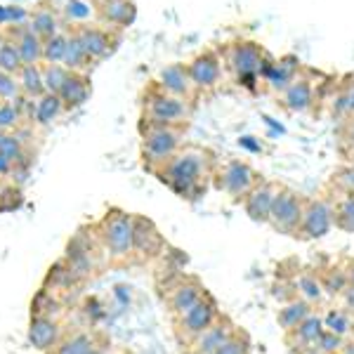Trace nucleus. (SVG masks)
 Segmentation results:
<instances>
[{
  "instance_id": "nucleus-1",
  "label": "nucleus",
  "mask_w": 354,
  "mask_h": 354,
  "mask_svg": "<svg viewBox=\"0 0 354 354\" xmlns=\"http://www.w3.org/2000/svg\"><path fill=\"white\" fill-rule=\"evenodd\" d=\"M158 175L182 198H196V194L201 192V180L205 175V158L196 151L177 153V156H173L165 163L163 173Z\"/></svg>"
},
{
  "instance_id": "nucleus-2",
  "label": "nucleus",
  "mask_w": 354,
  "mask_h": 354,
  "mask_svg": "<svg viewBox=\"0 0 354 354\" xmlns=\"http://www.w3.org/2000/svg\"><path fill=\"white\" fill-rule=\"evenodd\" d=\"M97 236H100L104 250L113 260H125L135 253V215L125 210L111 208L97 225Z\"/></svg>"
},
{
  "instance_id": "nucleus-3",
  "label": "nucleus",
  "mask_w": 354,
  "mask_h": 354,
  "mask_svg": "<svg viewBox=\"0 0 354 354\" xmlns=\"http://www.w3.org/2000/svg\"><path fill=\"white\" fill-rule=\"evenodd\" d=\"M302 215H305V201L300 198V194L286 189V187L277 189L270 210V220H267L274 230L281 234H290V236H298Z\"/></svg>"
},
{
  "instance_id": "nucleus-4",
  "label": "nucleus",
  "mask_w": 354,
  "mask_h": 354,
  "mask_svg": "<svg viewBox=\"0 0 354 354\" xmlns=\"http://www.w3.org/2000/svg\"><path fill=\"white\" fill-rule=\"evenodd\" d=\"M175 319H177L175 322L177 335L185 338L187 342H194L215 319H218V305H215V300L210 298V295H205V298L198 300L192 310H187L185 314H180V317H175Z\"/></svg>"
},
{
  "instance_id": "nucleus-5",
  "label": "nucleus",
  "mask_w": 354,
  "mask_h": 354,
  "mask_svg": "<svg viewBox=\"0 0 354 354\" xmlns=\"http://www.w3.org/2000/svg\"><path fill=\"white\" fill-rule=\"evenodd\" d=\"M28 345L38 352H50L53 347L64 338L62 333V324L57 317H48V314H33L31 324H28Z\"/></svg>"
},
{
  "instance_id": "nucleus-6",
  "label": "nucleus",
  "mask_w": 354,
  "mask_h": 354,
  "mask_svg": "<svg viewBox=\"0 0 354 354\" xmlns=\"http://www.w3.org/2000/svg\"><path fill=\"white\" fill-rule=\"evenodd\" d=\"M333 227V208L324 201L305 203V215L300 222V236L305 239H322Z\"/></svg>"
},
{
  "instance_id": "nucleus-7",
  "label": "nucleus",
  "mask_w": 354,
  "mask_h": 354,
  "mask_svg": "<svg viewBox=\"0 0 354 354\" xmlns=\"http://www.w3.org/2000/svg\"><path fill=\"white\" fill-rule=\"evenodd\" d=\"M177 133L165 125L153 128L145 140V158L149 163H168L177 149Z\"/></svg>"
},
{
  "instance_id": "nucleus-8",
  "label": "nucleus",
  "mask_w": 354,
  "mask_h": 354,
  "mask_svg": "<svg viewBox=\"0 0 354 354\" xmlns=\"http://www.w3.org/2000/svg\"><path fill=\"white\" fill-rule=\"evenodd\" d=\"M205 288L201 286V281L198 279H180V281L175 283L173 288H170L168 293V307L170 312L175 314V317H180V314H185L187 310H192L194 305H196L198 300L205 298Z\"/></svg>"
},
{
  "instance_id": "nucleus-9",
  "label": "nucleus",
  "mask_w": 354,
  "mask_h": 354,
  "mask_svg": "<svg viewBox=\"0 0 354 354\" xmlns=\"http://www.w3.org/2000/svg\"><path fill=\"white\" fill-rule=\"evenodd\" d=\"M234 333H236V328H234V324L230 322V319L218 317L208 328L203 330L201 335H198L196 340L192 342L194 354H213V352H218Z\"/></svg>"
},
{
  "instance_id": "nucleus-10",
  "label": "nucleus",
  "mask_w": 354,
  "mask_h": 354,
  "mask_svg": "<svg viewBox=\"0 0 354 354\" xmlns=\"http://www.w3.org/2000/svg\"><path fill=\"white\" fill-rule=\"evenodd\" d=\"M163 245L165 241L156 225L142 215H135V253L140 258H156V255H161Z\"/></svg>"
},
{
  "instance_id": "nucleus-11",
  "label": "nucleus",
  "mask_w": 354,
  "mask_h": 354,
  "mask_svg": "<svg viewBox=\"0 0 354 354\" xmlns=\"http://www.w3.org/2000/svg\"><path fill=\"white\" fill-rule=\"evenodd\" d=\"M255 173L248 168L245 163L241 161H232L230 165H227L225 170H222V189H225L227 194H232L234 198H239V196H248L250 189L255 187Z\"/></svg>"
},
{
  "instance_id": "nucleus-12",
  "label": "nucleus",
  "mask_w": 354,
  "mask_h": 354,
  "mask_svg": "<svg viewBox=\"0 0 354 354\" xmlns=\"http://www.w3.org/2000/svg\"><path fill=\"white\" fill-rule=\"evenodd\" d=\"M274 194H277V187L270 185V182H262V185H255L250 189L248 196L243 198L245 205V215H248L253 222H267L270 220V210L274 203Z\"/></svg>"
},
{
  "instance_id": "nucleus-13",
  "label": "nucleus",
  "mask_w": 354,
  "mask_h": 354,
  "mask_svg": "<svg viewBox=\"0 0 354 354\" xmlns=\"http://www.w3.org/2000/svg\"><path fill=\"white\" fill-rule=\"evenodd\" d=\"M230 62L239 76H255L262 68V50L255 43H241L232 50Z\"/></svg>"
},
{
  "instance_id": "nucleus-14",
  "label": "nucleus",
  "mask_w": 354,
  "mask_h": 354,
  "mask_svg": "<svg viewBox=\"0 0 354 354\" xmlns=\"http://www.w3.org/2000/svg\"><path fill=\"white\" fill-rule=\"evenodd\" d=\"M104 338L95 333V330H76L71 335H64L50 352L45 354H90Z\"/></svg>"
},
{
  "instance_id": "nucleus-15",
  "label": "nucleus",
  "mask_w": 354,
  "mask_h": 354,
  "mask_svg": "<svg viewBox=\"0 0 354 354\" xmlns=\"http://www.w3.org/2000/svg\"><path fill=\"white\" fill-rule=\"evenodd\" d=\"M324 319L322 317H310L305 319L302 324H298V328H293L290 333H286V342L293 350H302V347H310V345H317L319 335L324 333Z\"/></svg>"
},
{
  "instance_id": "nucleus-16",
  "label": "nucleus",
  "mask_w": 354,
  "mask_h": 354,
  "mask_svg": "<svg viewBox=\"0 0 354 354\" xmlns=\"http://www.w3.org/2000/svg\"><path fill=\"white\" fill-rule=\"evenodd\" d=\"M189 78L198 88H213L220 78V62L213 55H201L192 62L189 66Z\"/></svg>"
},
{
  "instance_id": "nucleus-17",
  "label": "nucleus",
  "mask_w": 354,
  "mask_h": 354,
  "mask_svg": "<svg viewBox=\"0 0 354 354\" xmlns=\"http://www.w3.org/2000/svg\"><path fill=\"white\" fill-rule=\"evenodd\" d=\"M161 85L168 90L173 97H180V95H187L189 93V85H192V78H189V68H185L182 64H170L165 66L161 71Z\"/></svg>"
},
{
  "instance_id": "nucleus-18",
  "label": "nucleus",
  "mask_w": 354,
  "mask_h": 354,
  "mask_svg": "<svg viewBox=\"0 0 354 354\" xmlns=\"http://www.w3.org/2000/svg\"><path fill=\"white\" fill-rule=\"evenodd\" d=\"M151 116H153V121L161 125L175 123L177 118L185 116V104H182V100H177V97H156V100L151 102Z\"/></svg>"
},
{
  "instance_id": "nucleus-19",
  "label": "nucleus",
  "mask_w": 354,
  "mask_h": 354,
  "mask_svg": "<svg viewBox=\"0 0 354 354\" xmlns=\"http://www.w3.org/2000/svg\"><path fill=\"white\" fill-rule=\"evenodd\" d=\"M310 302L307 300H290L283 305V310H279V326L286 333H290L293 328H298V324L305 322L310 317Z\"/></svg>"
},
{
  "instance_id": "nucleus-20",
  "label": "nucleus",
  "mask_w": 354,
  "mask_h": 354,
  "mask_svg": "<svg viewBox=\"0 0 354 354\" xmlns=\"http://www.w3.org/2000/svg\"><path fill=\"white\" fill-rule=\"evenodd\" d=\"M78 38H81L85 53L90 55V59H100V57H106L111 53L109 48V36H106L104 31H97V28H83L81 33H78Z\"/></svg>"
},
{
  "instance_id": "nucleus-21",
  "label": "nucleus",
  "mask_w": 354,
  "mask_h": 354,
  "mask_svg": "<svg viewBox=\"0 0 354 354\" xmlns=\"http://www.w3.org/2000/svg\"><path fill=\"white\" fill-rule=\"evenodd\" d=\"M104 19H109L111 24L130 26L135 21V5L130 0H109L104 5Z\"/></svg>"
},
{
  "instance_id": "nucleus-22",
  "label": "nucleus",
  "mask_w": 354,
  "mask_h": 354,
  "mask_svg": "<svg viewBox=\"0 0 354 354\" xmlns=\"http://www.w3.org/2000/svg\"><path fill=\"white\" fill-rule=\"evenodd\" d=\"M19 53H21V59H24V64H36L38 59L43 57V45H41V38H38V33L33 31L31 26L24 28V33H21V41H19Z\"/></svg>"
},
{
  "instance_id": "nucleus-23",
  "label": "nucleus",
  "mask_w": 354,
  "mask_h": 354,
  "mask_svg": "<svg viewBox=\"0 0 354 354\" xmlns=\"http://www.w3.org/2000/svg\"><path fill=\"white\" fill-rule=\"evenodd\" d=\"M312 104V88L305 81L288 85L286 90V106L290 111H305Z\"/></svg>"
},
{
  "instance_id": "nucleus-24",
  "label": "nucleus",
  "mask_w": 354,
  "mask_h": 354,
  "mask_svg": "<svg viewBox=\"0 0 354 354\" xmlns=\"http://www.w3.org/2000/svg\"><path fill=\"white\" fill-rule=\"evenodd\" d=\"M88 83L83 81V78H78V76H68L66 78V83H64V88H62V102H66V104H71V106H78V104H83L85 100H88Z\"/></svg>"
},
{
  "instance_id": "nucleus-25",
  "label": "nucleus",
  "mask_w": 354,
  "mask_h": 354,
  "mask_svg": "<svg viewBox=\"0 0 354 354\" xmlns=\"http://www.w3.org/2000/svg\"><path fill=\"white\" fill-rule=\"evenodd\" d=\"M333 225L342 232H354V194H347L333 210Z\"/></svg>"
},
{
  "instance_id": "nucleus-26",
  "label": "nucleus",
  "mask_w": 354,
  "mask_h": 354,
  "mask_svg": "<svg viewBox=\"0 0 354 354\" xmlns=\"http://www.w3.org/2000/svg\"><path fill=\"white\" fill-rule=\"evenodd\" d=\"M295 288L300 290L302 300H307V302H319V300H322V295H324L322 281H319V279L314 277V274H310V272L300 274L298 281H295Z\"/></svg>"
},
{
  "instance_id": "nucleus-27",
  "label": "nucleus",
  "mask_w": 354,
  "mask_h": 354,
  "mask_svg": "<svg viewBox=\"0 0 354 354\" xmlns=\"http://www.w3.org/2000/svg\"><path fill=\"white\" fill-rule=\"evenodd\" d=\"M324 328L330 330V333L342 335V338H345V335L352 330V319H350V314L342 312V310H330V312L326 314V317H324Z\"/></svg>"
},
{
  "instance_id": "nucleus-28",
  "label": "nucleus",
  "mask_w": 354,
  "mask_h": 354,
  "mask_svg": "<svg viewBox=\"0 0 354 354\" xmlns=\"http://www.w3.org/2000/svg\"><path fill=\"white\" fill-rule=\"evenodd\" d=\"M88 59H90V55L85 53L81 38H78V36L66 38V53H64V64H66V68H78V66H83Z\"/></svg>"
},
{
  "instance_id": "nucleus-29",
  "label": "nucleus",
  "mask_w": 354,
  "mask_h": 354,
  "mask_svg": "<svg viewBox=\"0 0 354 354\" xmlns=\"http://www.w3.org/2000/svg\"><path fill=\"white\" fill-rule=\"evenodd\" d=\"M21 88H24L28 95H41L45 90L43 71L36 64H24V68H21Z\"/></svg>"
},
{
  "instance_id": "nucleus-30",
  "label": "nucleus",
  "mask_w": 354,
  "mask_h": 354,
  "mask_svg": "<svg viewBox=\"0 0 354 354\" xmlns=\"http://www.w3.org/2000/svg\"><path fill=\"white\" fill-rule=\"evenodd\" d=\"M0 68H3L5 73H12V71L24 68V59H21V53L17 45H12V43L0 45Z\"/></svg>"
},
{
  "instance_id": "nucleus-31",
  "label": "nucleus",
  "mask_w": 354,
  "mask_h": 354,
  "mask_svg": "<svg viewBox=\"0 0 354 354\" xmlns=\"http://www.w3.org/2000/svg\"><path fill=\"white\" fill-rule=\"evenodd\" d=\"M59 111H62V97L48 93L41 102H38L36 118H38V123H50Z\"/></svg>"
},
{
  "instance_id": "nucleus-32",
  "label": "nucleus",
  "mask_w": 354,
  "mask_h": 354,
  "mask_svg": "<svg viewBox=\"0 0 354 354\" xmlns=\"http://www.w3.org/2000/svg\"><path fill=\"white\" fill-rule=\"evenodd\" d=\"M66 78H68V71H66V68H62V66H57V64H50L43 71L45 90H48V93H53V95H59L62 93V88H64Z\"/></svg>"
},
{
  "instance_id": "nucleus-33",
  "label": "nucleus",
  "mask_w": 354,
  "mask_h": 354,
  "mask_svg": "<svg viewBox=\"0 0 354 354\" xmlns=\"http://www.w3.org/2000/svg\"><path fill=\"white\" fill-rule=\"evenodd\" d=\"M293 68H295L293 57L283 59L281 64H277L274 68H267V73H270V83L274 85V88H286V85L290 83V76H293Z\"/></svg>"
},
{
  "instance_id": "nucleus-34",
  "label": "nucleus",
  "mask_w": 354,
  "mask_h": 354,
  "mask_svg": "<svg viewBox=\"0 0 354 354\" xmlns=\"http://www.w3.org/2000/svg\"><path fill=\"white\" fill-rule=\"evenodd\" d=\"M324 290H328L330 295H342V290L350 286V279H347V272L342 270H330L326 272V277L322 279Z\"/></svg>"
},
{
  "instance_id": "nucleus-35",
  "label": "nucleus",
  "mask_w": 354,
  "mask_h": 354,
  "mask_svg": "<svg viewBox=\"0 0 354 354\" xmlns=\"http://www.w3.org/2000/svg\"><path fill=\"white\" fill-rule=\"evenodd\" d=\"M64 53H66V38L55 36L48 38L43 45V57L50 62V64H57V62H64Z\"/></svg>"
},
{
  "instance_id": "nucleus-36",
  "label": "nucleus",
  "mask_w": 354,
  "mask_h": 354,
  "mask_svg": "<svg viewBox=\"0 0 354 354\" xmlns=\"http://www.w3.org/2000/svg\"><path fill=\"white\" fill-rule=\"evenodd\" d=\"M31 28L38 33V36L53 38L55 36V28H57V21H55L53 12H48V10H41V12H36V15H33Z\"/></svg>"
},
{
  "instance_id": "nucleus-37",
  "label": "nucleus",
  "mask_w": 354,
  "mask_h": 354,
  "mask_svg": "<svg viewBox=\"0 0 354 354\" xmlns=\"http://www.w3.org/2000/svg\"><path fill=\"white\" fill-rule=\"evenodd\" d=\"M317 347L322 350V354H342V347H345V338L342 335H335L330 330H324L317 340Z\"/></svg>"
},
{
  "instance_id": "nucleus-38",
  "label": "nucleus",
  "mask_w": 354,
  "mask_h": 354,
  "mask_svg": "<svg viewBox=\"0 0 354 354\" xmlns=\"http://www.w3.org/2000/svg\"><path fill=\"white\" fill-rule=\"evenodd\" d=\"M21 192L15 189V187H5L3 192H0V213H12L21 205Z\"/></svg>"
},
{
  "instance_id": "nucleus-39",
  "label": "nucleus",
  "mask_w": 354,
  "mask_h": 354,
  "mask_svg": "<svg viewBox=\"0 0 354 354\" xmlns=\"http://www.w3.org/2000/svg\"><path fill=\"white\" fill-rule=\"evenodd\" d=\"M213 354H250V345H248V340H245V335L234 333L232 338Z\"/></svg>"
},
{
  "instance_id": "nucleus-40",
  "label": "nucleus",
  "mask_w": 354,
  "mask_h": 354,
  "mask_svg": "<svg viewBox=\"0 0 354 354\" xmlns=\"http://www.w3.org/2000/svg\"><path fill=\"white\" fill-rule=\"evenodd\" d=\"M0 153H3V156H8L10 161L17 163V158H21L19 140H17V137H10V135L0 133Z\"/></svg>"
},
{
  "instance_id": "nucleus-41",
  "label": "nucleus",
  "mask_w": 354,
  "mask_h": 354,
  "mask_svg": "<svg viewBox=\"0 0 354 354\" xmlns=\"http://www.w3.org/2000/svg\"><path fill=\"white\" fill-rule=\"evenodd\" d=\"M17 118H19V113L12 104H3L0 106V128H12L17 123Z\"/></svg>"
},
{
  "instance_id": "nucleus-42",
  "label": "nucleus",
  "mask_w": 354,
  "mask_h": 354,
  "mask_svg": "<svg viewBox=\"0 0 354 354\" xmlns=\"http://www.w3.org/2000/svg\"><path fill=\"white\" fill-rule=\"evenodd\" d=\"M15 95H17V83L3 71V73H0V97H5V100H8V97H15Z\"/></svg>"
},
{
  "instance_id": "nucleus-43",
  "label": "nucleus",
  "mask_w": 354,
  "mask_h": 354,
  "mask_svg": "<svg viewBox=\"0 0 354 354\" xmlns=\"http://www.w3.org/2000/svg\"><path fill=\"white\" fill-rule=\"evenodd\" d=\"M66 12L71 17H78V19H85V17L90 15V8L85 3H81V0H68Z\"/></svg>"
},
{
  "instance_id": "nucleus-44",
  "label": "nucleus",
  "mask_w": 354,
  "mask_h": 354,
  "mask_svg": "<svg viewBox=\"0 0 354 354\" xmlns=\"http://www.w3.org/2000/svg\"><path fill=\"white\" fill-rule=\"evenodd\" d=\"M342 302H345V310L354 312V286H352V283L342 290Z\"/></svg>"
},
{
  "instance_id": "nucleus-45",
  "label": "nucleus",
  "mask_w": 354,
  "mask_h": 354,
  "mask_svg": "<svg viewBox=\"0 0 354 354\" xmlns=\"http://www.w3.org/2000/svg\"><path fill=\"white\" fill-rule=\"evenodd\" d=\"M340 182H342V187H347V189H350V194H354V168L345 170L342 177H340Z\"/></svg>"
},
{
  "instance_id": "nucleus-46",
  "label": "nucleus",
  "mask_w": 354,
  "mask_h": 354,
  "mask_svg": "<svg viewBox=\"0 0 354 354\" xmlns=\"http://www.w3.org/2000/svg\"><path fill=\"white\" fill-rule=\"evenodd\" d=\"M12 165H15V161H10L8 156H3V153H0V175H8L10 170H12Z\"/></svg>"
},
{
  "instance_id": "nucleus-47",
  "label": "nucleus",
  "mask_w": 354,
  "mask_h": 354,
  "mask_svg": "<svg viewBox=\"0 0 354 354\" xmlns=\"http://www.w3.org/2000/svg\"><path fill=\"white\" fill-rule=\"evenodd\" d=\"M8 15H10V21H21L26 17V12L21 8H8Z\"/></svg>"
},
{
  "instance_id": "nucleus-48",
  "label": "nucleus",
  "mask_w": 354,
  "mask_h": 354,
  "mask_svg": "<svg viewBox=\"0 0 354 354\" xmlns=\"http://www.w3.org/2000/svg\"><path fill=\"white\" fill-rule=\"evenodd\" d=\"M342 102H345V109L347 111H354V83H352V88L347 90V95L342 97Z\"/></svg>"
},
{
  "instance_id": "nucleus-49",
  "label": "nucleus",
  "mask_w": 354,
  "mask_h": 354,
  "mask_svg": "<svg viewBox=\"0 0 354 354\" xmlns=\"http://www.w3.org/2000/svg\"><path fill=\"white\" fill-rule=\"evenodd\" d=\"M90 354H111V347H109V342H106V340H102L100 345H97L95 350L90 352Z\"/></svg>"
},
{
  "instance_id": "nucleus-50",
  "label": "nucleus",
  "mask_w": 354,
  "mask_h": 354,
  "mask_svg": "<svg viewBox=\"0 0 354 354\" xmlns=\"http://www.w3.org/2000/svg\"><path fill=\"white\" fill-rule=\"evenodd\" d=\"M298 354H322V350H319L317 345H310V347H302V350H298Z\"/></svg>"
},
{
  "instance_id": "nucleus-51",
  "label": "nucleus",
  "mask_w": 354,
  "mask_h": 354,
  "mask_svg": "<svg viewBox=\"0 0 354 354\" xmlns=\"http://www.w3.org/2000/svg\"><path fill=\"white\" fill-rule=\"evenodd\" d=\"M5 21H10V15H8V8L0 5V24H5Z\"/></svg>"
},
{
  "instance_id": "nucleus-52",
  "label": "nucleus",
  "mask_w": 354,
  "mask_h": 354,
  "mask_svg": "<svg viewBox=\"0 0 354 354\" xmlns=\"http://www.w3.org/2000/svg\"><path fill=\"white\" fill-rule=\"evenodd\" d=\"M347 279H350V283H352V286H354V260L350 262V267H347Z\"/></svg>"
},
{
  "instance_id": "nucleus-53",
  "label": "nucleus",
  "mask_w": 354,
  "mask_h": 354,
  "mask_svg": "<svg viewBox=\"0 0 354 354\" xmlns=\"http://www.w3.org/2000/svg\"><path fill=\"white\" fill-rule=\"evenodd\" d=\"M350 142H354V123H352V128H350Z\"/></svg>"
},
{
  "instance_id": "nucleus-54",
  "label": "nucleus",
  "mask_w": 354,
  "mask_h": 354,
  "mask_svg": "<svg viewBox=\"0 0 354 354\" xmlns=\"http://www.w3.org/2000/svg\"><path fill=\"white\" fill-rule=\"evenodd\" d=\"M5 189V185H3V182H0V192H3Z\"/></svg>"
},
{
  "instance_id": "nucleus-55",
  "label": "nucleus",
  "mask_w": 354,
  "mask_h": 354,
  "mask_svg": "<svg viewBox=\"0 0 354 354\" xmlns=\"http://www.w3.org/2000/svg\"><path fill=\"white\" fill-rule=\"evenodd\" d=\"M0 45H3V38H0Z\"/></svg>"
}]
</instances>
